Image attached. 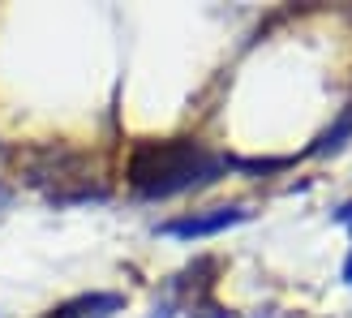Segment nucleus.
Returning a JSON list of instances; mask_svg holds the SVG:
<instances>
[{"instance_id": "8", "label": "nucleus", "mask_w": 352, "mask_h": 318, "mask_svg": "<svg viewBox=\"0 0 352 318\" xmlns=\"http://www.w3.org/2000/svg\"><path fill=\"white\" fill-rule=\"evenodd\" d=\"M344 284H352V254H348V262H344Z\"/></svg>"}, {"instance_id": "2", "label": "nucleus", "mask_w": 352, "mask_h": 318, "mask_svg": "<svg viewBox=\"0 0 352 318\" xmlns=\"http://www.w3.org/2000/svg\"><path fill=\"white\" fill-rule=\"evenodd\" d=\"M245 220H250V206H210V211H193V215H181V220H164L160 233L176 241H202V237H219Z\"/></svg>"}, {"instance_id": "3", "label": "nucleus", "mask_w": 352, "mask_h": 318, "mask_svg": "<svg viewBox=\"0 0 352 318\" xmlns=\"http://www.w3.org/2000/svg\"><path fill=\"white\" fill-rule=\"evenodd\" d=\"M120 310H125V297L120 293H82V297H74V301L56 306L47 318H112Z\"/></svg>"}, {"instance_id": "4", "label": "nucleus", "mask_w": 352, "mask_h": 318, "mask_svg": "<svg viewBox=\"0 0 352 318\" xmlns=\"http://www.w3.org/2000/svg\"><path fill=\"white\" fill-rule=\"evenodd\" d=\"M344 138H352V112H344L336 125H331V129L318 138V142L309 147V155H331V151H340V147H344Z\"/></svg>"}, {"instance_id": "7", "label": "nucleus", "mask_w": 352, "mask_h": 318, "mask_svg": "<svg viewBox=\"0 0 352 318\" xmlns=\"http://www.w3.org/2000/svg\"><path fill=\"white\" fill-rule=\"evenodd\" d=\"M9 202H13V189L0 181V211H9Z\"/></svg>"}, {"instance_id": "1", "label": "nucleus", "mask_w": 352, "mask_h": 318, "mask_svg": "<svg viewBox=\"0 0 352 318\" xmlns=\"http://www.w3.org/2000/svg\"><path fill=\"white\" fill-rule=\"evenodd\" d=\"M228 172V155H215L193 138H168V142H133L125 181L138 198H176V193L215 185Z\"/></svg>"}, {"instance_id": "6", "label": "nucleus", "mask_w": 352, "mask_h": 318, "mask_svg": "<svg viewBox=\"0 0 352 318\" xmlns=\"http://www.w3.org/2000/svg\"><path fill=\"white\" fill-rule=\"evenodd\" d=\"M336 224H344L348 233H352V198H348V202H344V206L336 211Z\"/></svg>"}, {"instance_id": "5", "label": "nucleus", "mask_w": 352, "mask_h": 318, "mask_svg": "<svg viewBox=\"0 0 352 318\" xmlns=\"http://www.w3.org/2000/svg\"><path fill=\"white\" fill-rule=\"evenodd\" d=\"M189 318H232V314H228V310H219V306H198V310H193Z\"/></svg>"}]
</instances>
